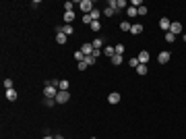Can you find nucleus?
Masks as SVG:
<instances>
[{
    "mask_svg": "<svg viewBox=\"0 0 186 139\" xmlns=\"http://www.w3.org/2000/svg\"><path fill=\"white\" fill-rule=\"evenodd\" d=\"M68 100H71V94H68V91L58 89V94H56V104H66Z\"/></svg>",
    "mask_w": 186,
    "mask_h": 139,
    "instance_id": "nucleus-1",
    "label": "nucleus"
},
{
    "mask_svg": "<svg viewBox=\"0 0 186 139\" xmlns=\"http://www.w3.org/2000/svg\"><path fill=\"white\" fill-rule=\"evenodd\" d=\"M79 8L85 13V15H89L93 8H95V6H93V2H91V0H81V2H79Z\"/></svg>",
    "mask_w": 186,
    "mask_h": 139,
    "instance_id": "nucleus-2",
    "label": "nucleus"
},
{
    "mask_svg": "<svg viewBox=\"0 0 186 139\" xmlns=\"http://www.w3.org/2000/svg\"><path fill=\"white\" fill-rule=\"evenodd\" d=\"M56 94H58V87H54V85H45L43 87V96L45 98H54L56 100Z\"/></svg>",
    "mask_w": 186,
    "mask_h": 139,
    "instance_id": "nucleus-3",
    "label": "nucleus"
},
{
    "mask_svg": "<svg viewBox=\"0 0 186 139\" xmlns=\"http://www.w3.org/2000/svg\"><path fill=\"white\" fill-rule=\"evenodd\" d=\"M81 52H83L85 56H91L93 52H95V48H93V44H91V42H85V44L81 46Z\"/></svg>",
    "mask_w": 186,
    "mask_h": 139,
    "instance_id": "nucleus-4",
    "label": "nucleus"
},
{
    "mask_svg": "<svg viewBox=\"0 0 186 139\" xmlns=\"http://www.w3.org/2000/svg\"><path fill=\"white\" fill-rule=\"evenodd\" d=\"M170 56H172V54H170L168 50L159 52V54H157V60H159V64H168V62H170Z\"/></svg>",
    "mask_w": 186,
    "mask_h": 139,
    "instance_id": "nucleus-5",
    "label": "nucleus"
},
{
    "mask_svg": "<svg viewBox=\"0 0 186 139\" xmlns=\"http://www.w3.org/2000/svg\"><path fill=\"white\" fill-rule=\"evenodd\" d=\"M170 33H174V35H180V33H182V23L174 21L172 25H170Z\"/></svg>",
    "mask_w": 186,
    "mask_h": 139,
    "instance_id": "nucleus-6",
    "label": "nucleus"
},
{
    "mask_svg": "<svg viewBox=\"0 0 186 139\" xmlns=\"http://www.w3.org/2000/svg\"><path fill=\"white\" fill-rule=\"evenodd\" d=\"M170 25H172V23H170L168 17H161V19H159V27L164 29V31H170Z\"/></svg>",
    "mask_w": 186,
    "mask_h": 139,
    "instance_id": "nucleus-7",
    "label": "nucleus"
},
{
    "mask_svg": "<svg viewBox=\"0 0 186 139\" xmlns=\"http://www.w3.org/2000/svg\"><path fill=\"white\" fill-rule=\"evenodd\" d=\"M149 58H151V54H149L147 50H141V54H138V62H141V64H147Z\"/></svg>",
    "mask_w": 186,
    "mask_h": 139,
    "instance_id": "nucleus-8",
    "label": "nucleus"
},
{
    "mask_svg": "<svg viewBox=\"0 0 186 139\" xmlns=\"http://www.w3.org/2000/svg\"><path fill=\"white\" fill-rule=\"evenodd\" d=\"M143 29H145V27L141 25V23H134V25L130 27V33H132V35H138V33H143Z\"/></svg>",
    "mask_w": 186,
    "mask_h": 139,
    "instance_id": "nucleus-9",
    "label": "nucleus"
},
{
    "mask_svg": "<svg viewBox=\"0 0 186 139\" xmlns=\"http://www.w3.org/2000/svg\"><path fill=\"white\" fill-rule=\"evenodd\" d=\"M73 21H75V11H68V13H64V23H66V25H71Z\"/></svg>",
    "mask_w": 186,
    "mask_h": 139,
    "instance_id": "nucleus-10",
    "label": "nucleus"
},
{
    "mask_svg": "<svg viewBox=\"0 0 186 139\" xmlns=\"http://www.w3.org/2000/svg\"><path fill=\"white\" fill-rule=\"evenodd\" d=\"M108 102H110V104H118V102H120V94H118V91L110 94V96H108Z\"/></svg>",
    "mask_w": 186,
    "mask_h": 139,
    "instance_id": "nucleus-11",
    "label": "nucleus"
},
{
    "mask_svg": "<svg viewBox=\"0 0 186 139\" xmlns=\"http://www.w3.org/2000/svg\"><path fill=\"white\" fill-rule=\"evenodd\" d=\"M56 42L62 46V44H66V42H68V35H64L62 31H58V33H56Z\"/></svg>",
    "mask_w": 186,
    "mask_h": 139,
    "instance_id": "nucleus-12",
    "label": "nucleus"
},
{
    "mask_svg": "<svg viewBox=\"0 0 186 139\" xmlns=\"http://www.w3.org/2000/svg\"><path fill=\"white\" fill-rule=\"evenodd\" d=\"M91 44H93V48H95V50H101V46H103V37H95Z\"/></svg>",
    "mask_w": 186,
    "mask_h": 139,
    "instance_id": "nucleus-13",
    "label": "nucleus"
},
{
    "mask_svg": "<svg viewBox=\"0 0 186 139\" xmlns=\"http://www.w3.org/2000/svg\"><path fill=\"white\" fill-rule=\"evenodd\" d=\"M6 100L8 102H15L17 100V91L15 89H6Z\"/></svg>",
    "mask_w": 186,
    "mask_h": 139,
    "instance_id": "nucleus-14",
    "label": "nucleus"
},
{
    "mask_svg": "<svg viewBox=\"0 0 186 139\" xmlns=\"http://www.w3.org/2000/svg\"><path fill=\"white\" fill-rule=\"evenodd\" d=\"M136 73L141 75V77H143V75H147V73H149V68H147V64H138V66H136Z\"/></svg>",
    "mask_w": 186,
    "mask_h": 139,
    "instance_id": "nucleus-15",
    "label": "nucleus"
},
{
    "mask_svg": "<svg viewBox=\"0 0 186 139\" xmlns=\"http://www.w3.org/2000/svg\"><path fill=\"white\" fill-rule=\"evenodd\" d=\"M122 8H128V2L126 0H116V11H122Z\"/></svg>",
    "mask_w": 186,
    "mask_h": 139,
    "instance_id": "nucleus-16",
    "label": "nucleus"
},
{
    "mask_svg": "<svg viewBox=\"0 0 186 139\" xmlns=\"http://www.w3.org/2000/svg\"><path fill=\"white\" fill-rule=\"evenodd\" d=\"M122 60H124V58H122V56H118V54L112 56V64H114V66H120V64H122Z\"/></svg>",
    "mask_w": 186,
    "mask_h": 139,
    "instance_id": "nucleus-17",
    "label": "nucleus"
},
{
    "mask_svg": "<svg viewBox=\"0 0 186 139\" xmlns=\"http://www.w3.org/2000/svg\"><path fill=\"white\" fill-rule=\"evenodd\" d=\"M103 52H106V56H110V58H112V56H116L114 46H106V50H103Z\"/></svg>",
    "mask_w": 186,
    "mask_h": 139,
    "instance_id": "nucleus-18",
    "label": "nucleus"
},
{
    "mask_svg": "<svg viewBox=\"0 0 186 139\" xmlns=\"http://www.w3.org/2000/svg\"><path fill=\"white\" fill-rule=\"evenodd\" d=\"M114 50H116V54H118V56H122L126 48H124V44H118V46H114Z\"/></svg>",
    "mask_w": 186,
    "mask_h": 139,
    "instance_id": "nucleus-19",
    "label": "nucleus"
},
{
    "mask_svg": "<svg viewBox=\"0 0 186 139\" xmlns=\"http://www.w3.org/2000/svg\"><path fill=\"white\" fill-rule=\"evenodd\" d=\"M68 87H71V83H68L66 79H62L60 85H58V89H62V91H68Z\"/></svg>",
    "mask_w": 186,
    "mask_h": 139,
    "instance_id": "nucleus-20",
    "label": "nucleus"
},
{
    "mask_svg": "<svg viewBox=\"0 0 186 139\" xmlns=\"http://www.w3.org/2000/svg\"><path fill=\"white\" fill-rule=\"evenodd\" d=\"M126 15H128V17H136V15H138V8H134V6H128V8H126Z\"/></svg>",
    "mask_w": 186,
    "mask_h": 139,
    "instance_id": "nucleus-21",
    "label": "nucleus"
},
{
    "mask_svg": "<svg viewBox=\"0 0 186 139\" xmlns=\"http://www.w3.org/2000/svg\"><path fill=\"white\" fill-rule=\"evenodd\" d=\"M130 27H132V25H130L128 21H122V23H120V31H130Z\"/></svg>",
    "mask_w": 186,
    "mask_h": 139,
    "instance_id": "nucleus-22",
    "label": "nucleus"
},
{
    "mask_svg": "<svg viewBox=\"0 0 186 139\" xmlns=\"http://www.w3.org/2000/svg\"><path fill=\"white\" fill-rule=\"evenodd\" d=\"M164 40H166L168 44H172V42H176V35H174V33H170V31H166V37H164Z\"/></svg>",
    "mask_w": 186,
    "mask_h": 139,
    "instance_id": "nucleus-23",
    "label": "nucleus"
},
{
    "mask_svg": "<svg viewBox=\"0 0 186 139\" xmlns=\"http://www.w3.org/2000/svg\"><path fill=\"white\" fill-rule=\"evenodd\" d=\"M73 56H75V60H79V62H83V60H85V54H83L81 50H77V52H75Z\"/></svg>",
    "mask_w": 186,
    "mask_h": 139,
    "instance_id": "nucleus-24",
    "label": "nucleus"
},
{
    "mask_svg": "<svg viewBox=\"0 0 186 139\" xmlns=\"http://www.w3.org/2000/svg\"><path fill=\"white\" fill-rule=\"evenodd\" d=\"M89 15H91V19H93V21H99V15H101V13H99L97 8H93V11H91Z\"/></svg>",
    "mask_w": 186,
    "mask_h": 139,
    "instance_id": "nucleus-25",
    "label": "nucleus"
},
{
    "mask_svg": "<svg viewBox=\"0 0 186 139\" xmlns=\"http://www.w3.org/2000/svg\"><path fill=\"white\" fill-rule=\"evenodd\" d=\"M43 104L48 106V108H54V106H56V100H54V98H45V102H43Z\"/></svg>",
    "mask_w": 186,
    "mask_h": 139,
    "instance_id": "nucleus-26",
    "label": "nucleus"
},
{
    "mask_svg": "<svg viewBox=\"0 0 186 139\" xmlns=\"http://www.w3.org/2000/svg\"><path fill=\"white\" fill-rule=\"evenodd\" d=\"M89 27H91L93 31H99V29H101V23H99V21H93V23H91Z\"/></svg>",
    "mask_w": 186,
    "mask_h": 139,
    "instance_id": "nucleus-27",
    "label": "nucleus"
},
{
    "mask_svg": "<svg viewBox=\"0 0 186 139\" xmlns=\"http://www.w3.org/2000/svg\"><path fill=\"white\" fill-rule=\"evenodd\" d=\"M128 64H130L132 68H136L138 64H141V62H138V56H134V58H130V60H128Z\"/></svg>",
    "mask_w": 186,
    "mask_h": 139,
    "instance_id": "nucleus-28",
    "label": "nucleus"
},
{
    "mask_svg": "<svg viewBox=\"0 0 186 139\" xmlns=\"http://www.w3.org/2000/svg\"><path fill=\"white\" fill-rule=\"evenodd\" d=\"M95 60H97V58L93 56V54H91V56H85V62H87L89 66H91V64H95Z\"/></svg>",
    "mask_w": 186,
    "mask_h": 139,
    "instance_id": "nucleus-29",
    "label": "nucleus"
},
{
    "mask_svg": "<svg viewBox=\"0 0 186 139\" xmlns=\"http://www.w3.org/2000/svg\"><path fill=\"white\" fill-rule=\"evenodd\" d=\"M114 13H116V11H114V8H110V6H106V8H103V15H106V17H114Z\"/></svg>",
    "mask_w": 186,
    "mask_h": 139,
    "instance_id": "nucleus-30",
    "label": "nucleus"
},
{
    "mask_svg": "<svg viewBox=\"0 0 186 139\" xmlns=\"http://www.w3.org/2000/svg\"><path fill=\"white\" fill-rule=\"evenodd\" d=\"M83 23H85V25H91V23H93L91 15H83Z\"/></svg>",
    "mask_w": 186,
    "mask_h": 139,
    "instance_id": "nucleus-31",
    "label": "nucleus"
},
{
    "mask_svg": "<svg viewBox=\"0 0 186 139\" xmlns=\"http://www.w3.org/2000/svg\"><path fill=\"white\" fill-rule=\"evenodd\" d=\"M4 87L6 89H13V79H4Z\"/></svg>",
    "mask_w": 186,
    "mask_h": 139,
    "instance_id": "nucleus-32",
    "label": "nucleus"
},
{
    "mask_svg": "<svg viewBox=\"0 0 186 139\" xmlns=\"http://www.w3.org/2000/svg\"><path fill=\"white\" fill-rule=\"evenodd\" d=\"M73 6H75V4L71 2V0H68V2H64V8H66V13H68V11H73Z\"/></svg>",
    "mask_w": 186,
    "mask_h": 139,
    "instance_id": "nucleus-33",
    "label": "nucleus"
},
{
    "mask_svg": "<svg viewBox=\"0 0 186 139\" xmlns=\"http://www.w3.org/2000/svg\"><path fill=\"white\" fill-rule=\"evenodd\" d=\"M138 15L145 17V15H147V6H138Z\"/></svg>",
    "mask_w": 186,
    "mask_h": 139,
    "instance_id": "nucleus-34",
    "label": "nucleus"
},
{
    "mask_svg": "<svg viewBox=\"0 0 186 139\" xmlns=\"http://www.w3.org/2000/svg\"><path fill=\"white\" fill-rule=\"evenodd\" d=\"M87 66H89V64H87L85 60H83V62H79V71H87Z\"/></svg>",
    "mask_w": 186,
    "mask_h": 139,
    "instance_id": "nucleus-35",
    "label": "nucleus"
},
{
    "mask_svg": "<svg viewBox=\"0 0 186 139\" xmlns=\"http://www.w3.org/2000/svg\"><path fill=\"white\" fill-rule=\"evenodd\" d=\"M54 139H64V137H62V135H56V137H54Z\"/></svg>",
    "mask_w": 186,
    "mask_h": 139,
    "instance_id": "nucleus-36",
    "label": "nucleus"
},
{
    "mask_svg": "<svg viewBox=\"0 0 186 139\" xmlns=\"http://www.w3.org/2000/svg\"><path fill=\"white\" fill-rule=\"evenodd\" d=\"M43 139H54V137H50V135H45V137H43Z\"/></svg>",
    "mask_w": 186,
    "mask_h": 139,
    "instance_id": "nucleus-37",
    "label": "nucleus"
},
{
    "mask_svg": "<svg viewBox=\"0 0 186 139\" xmlns=\"http://www.w3.org/2000/svg\"><path fill=\"white\" fill-rule=\"evenodd\" d=\"M182 40H184V42H186V33H184V35H182Z\"/></svg>",
    "mask_w": 186,
    "mask_h": 139,
    "instance_id": "nucleus-38",
    "label": "nucleus"
},
{
    "mask_svg": "<svg viewBox=\"0 0 186 139\" xmlns=\"http://www.w3.org/2000/svg\"><path fill=\"white\" fill-rule=\"evenodd\" d=\"M91 139H97V137H91Z\"/></svg>",
    "mask_w": 186,
    "mask_h": 139,
    "instance_id": "nucleus-39",
    "label": "nucleus"
}]
</instances>
